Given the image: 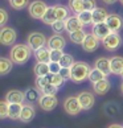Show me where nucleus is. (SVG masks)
<instances>
[{
  "label": "nucleus",
  "instance_id": "2",
  "mask_svg": "<svg viewBox=\"0 0 123 128\" xmlns=\"http://www.w3.org/2000/svg\"><path fill=\"white\" fill-rule=\"evenodd\" d=\"M72 77L70 80H73L74 83H82L85 79H89V74L91 72V68L87 62L83 61H78L75 62L72 68Z\"/></svg>",
  "mask_w": 123,
  "mask_h": 128
},
{
  "label": "nucleus",
  "instance_id": "24",
  "mask_svg": "<svg viewBox=\"0 0 123 128\" xmlns=\"http://www.w3.org/2000/svg\"><path fill=\"white\" fill-rule=\"evenodd\" d=\"M33 72H35L36 77H46V75L50 74V70H49V64H45V62H37L33 68Z\"/></svg>",
  "mask_w": 123,
  "mask_h": 128
},
{
  "label": "nucleus",
  "instance_id": "26",
  "mask_svg": "<svg viewBox=\"0 0 123 128\" xmlns=\"http://www.w3.org/2000/svg\"><path fill=\"white\" fill-rule=\"evenodd\" d=\"M87 33L85 32L83 29L81 30H75L73 33H69V40L73 42V44H78V45H82L85 38H86Z\"/></svg>",
  "mask_w": 123,
  "mask_h": 128
},
{
  "label": "nucleus",
  "instance_id": "36",
  "mask_svg": "<svg viewBox=\"0 0 123 128\" xmlns=\"http://www.w3.org/2000/svg\"><path fill=\"white\" fill-rule=\"evenodd\" d=\"M9 114V103L4 99L0 102V119H7Z\"/></svg>",
  "mask_w": 123,
  "mask_h": 128
},
{
  "label": "nucleus",
  "instance_id": "35",
  "mask_svg": "<svg viewBox=\"0 0 123 128\" xmlns=\"http://www.w3.org/2000/svg\"><path fill=\"white\" fill-rule=\"evenodd\" d=\"M52 26V30H53L56 34H61L64 30H66V25H65V20H57Z\"/></svg>",
  "mask_w": 123,
  "mask_h": 128
},
{
  "label": "nucleus",
  "instance_id": "41",
  "mask_svg": "<svg viewBox=\"0 0 123 128\" xmlns=\"http://www.w3.org/2000/svg\"><path fill=\"white\" fill-rule=\"evenodd\" d=\"M62 66L60 65V62H49V70L50 74H60Z\"/></svg>",
  "mask_w": 123,
  "mask_h": 128
},
{
  "label": "nucleus",
  "instance_id": "12",
  "mask_svg": "<svg viewBox=\"0 0 123 128\" xmlns=\"http://www.w3.org/2000/svg\"><path fill=\"white\" fill-rule=\"evenodd\" d=\"M46 46L50 49V50H62L65 46H66V40L64 38L61 34H54L50 36L48 38V42H46Z\"/></svg>",
  "mask_w": 123,
  "mask_h": 128
},
{
  "label": "nucleus",
  "instance_id": "38",
  "mask_svg": "<svg viewBox=\"0 0 123 128\" xmlns=\"http://www.w3.org/2000/svg\"><path fill=\"white\" fill-rule=\"evenodd\" d=\"M57 91H58V87H56L54 84L49 83L48 86H45L44 88L41 90V94L42 95H56Z\"/></svg>",
  "mask_w": 123,
  "mask_h": 128
},
{
  "label": "nucleus",
  "instance_id": "28",
  "mask_svg": "<svg viewBox=\"0 0 123 128\" xmlns=\"http://www.w3.org/2000/svg\"><path fill=\"white\" fill-rule=\"evenodd\" d=\"M68 7L74 15H79L83 9V0H69L68 2Z\"/></svg>",
  "mask_w": 123,
  "mask_h": 128
},
{
  "label": "nucleus",
  "instance_id": "48",
  "mask_svg": "<svg viewBox=\"0 0 123 128\" xmlns=\"http://www.w3.org/2000/svg\"><path fill=\"white\" fill-rule=\"evenodd\" d=\"M120 77H122V78H123V72H122V74H120Z\"/></svg>",
  "mask_w": 123,
  "mask_h": 128
},
{
  "label": "nucleus",
  "instance_id": "8",
  "mask_svg": "<svg viewBox=\"0 0 123 128\" xmlns=\"http://www.w3.org/2000/svg\"><path fill=\"white\" fill-rule=\"evenodd\" d=\"M77 98H78L79 103H81L82 110H85V111L91 110L94 107V104H95V96L90 91H81L77 95Z\"/></svg>",
  "mask_w": 123,
  "mask_h": 128
},
{
  "label": "nucleus",
  "instance_id": "22",
  "mask_svg": "<svg viewBox=\"0 0 123 128\" xmlns=\"http://www.w3.org/2000/svg\"><path fill=\"white\" fill-rule=\"evenodd\" d=\"M21 111H23V104L21 103H9L8 118L11 120H20Z\"/></svg>",
  "mask_w": 123,
  "mask_h": 128
},
{
  "label": "nucleus",
  "instance_id": "4",
  "mask_svg": "<svg viewBox=\"0 0 123 128\" xmlns=\"http://www.w3.org/2000/svg\"><path fill=\"white\" fill-rule=\"evenodd\" d=\"M122 44H123L122 36L119 34V33H116V32H111L110 34L106 37V38L102 40L103 48H105L106 50H108V52H115V50H118V49L122 46Z\"/></svg>",
  "mask_w": 123,
  "mask_h": 128
},
{
  "label": "nucleus",
  "instance_id": "6",
  "mask_svg": "<svg viewBox=\"0 0 123 128\" xmlns=\"http://www.w3.org/2000/svg\"><path fill=\"white\" fill-rule=\"evenodd\" d=\"M17 38V32L12 26H3L0 29V44L4 46H13Z\"/></svg>",
  "mask_w": 123,
  "mask_h": 128
},
{
  "label": "nucleus",
  "instance_id": "13",
  "mask_svg": "<svg viewBox=\"0 0 123 128\" xmlns=\"http://www.w3.org/2000/svg\"><path fill=\"white\" fill-rule=\"evenodd\" d=\"M65 25H66V32L68 33H73L75 30H81L83 29V24L81 22V20L78 18L77 15L69 16L65 20Z\"/></svg>",
  "mask_w": 123,
  "mask_h": 128
},
{
  "label": "nucleus",
  "instance_id": "40",
  "mask_svg": "<svg viewBox=\"0 0 123 128\" xmlns=\"http://www.w3.org/2000/svg\"><path fill=\"white\" fill-rule=\"evenodd\" d=\"M97 8V2L95 0H83V9L85 11H94Z\"/></svg>",
  "mask_w": 123,
  "mask_h": 128
},
{
  "label": "nucleus",
  "instance_id": "14",
  "mask_svg": "<svg viewBox=\"0 0 123 128\" xmlns=\"http://www.w3.org/2000/svg\"><path fill=\"white\" fill-rule=\"evenodd\" d=\"M91 33L93 34H95L99 40H103L106 38V37L111 33L110 28L106 22H99V24H93V28H91Z\"/></svg>",
  "mask_w": 123,
  "mask_h": 128
},
{
  "label": "nucleus",
  "instance_id": "23",
  "mask_svg": "<svg viewBox=\"0 0 123 128\" xmlns=\"http://www.w3.org/2000/svg\"><path fill=\"white\" fill-rule=\"evenodd\" d=\"M41 21L44 22V24H46V25H53L54 22L57 21V16H56V9H54V6L48 7V9H46V12H45L44 17L41 18Z\"/></svg>",
  "mask_w": 123,
  "mask_h": 128
},
{
  "label": "nucleus",
  "instance_id": "9",
  "mask_svg": "<svg viewBox=\"0 0 123 128\" xmlns=\"http://www.w3.org/2000/svg\"><path fill=\"white\" fill-rule=\"evenodd\" d=\"M57 104H58V99L56 95H42L41 94V96L39 99V106L41 110H44V111H53L56 107H57Z\"/></svg>",
  "mask_w": 123,
  "mask_h": 128
},
{
  "label": "nucleus",
  "instance_id": "21",
  "mask_svg": "<svg viewBox=\"0 0 123 128\" xmlns=\"http://www.w3.org/2000/svg\"><path fill=\"white\" fill-rule=\"evenodd\" d=\"M94 68L99 69L101 72H103L106 75L111 74V69H110V58H106V57H99L98 60H95Z\"/></svg>",
  "mask_w": 123,
  "mask_h": 128
},
{
  "label": "nucleus",
  "instance_id": "18",
  "mask_svg": "<svg viewBox=\"0 0 123 128\" xmlns=\"http://www.w3.org/2000/svg\"><path fill=\"white\" fill-rule=\"evenodd\" d=\"M110 69L111 74L120 75L123 72V57L120 56H114L110 58Z\"/></svg>",
  "mask_w": 123,
  "mask_h": 128
},
{
  "label": "nucleus",
  "instance_id": "30",
  "mask_svg": "<svg viewBox=\"0 0 123 128\" xmlns=\"http://www.w3.org/2000/svg\"><path fill=\"white\" fill-rule=\"evenodd\" d=\"M54 9H56L57 20H66L69 17V7H65L62 4H56Z\"/></svg>",
  "mask_w": 123,
  "mask_h": 128
},
{
  "label": "nucleus",
  "instance_id": "46",
  "mask_svg": "<svg viewBox=\"0 0 123 128\" xmlns=\"http://www.w3.org/2000/svg\"><path fill=\"white\" fill-rule=\"evenodd\" d=\"M120 91H122V94H123V82H122V84H120Z\"/></svg>",
  "mask_w": 123,
  "mask_h": 128
},
{
  "label": "nucleus",
  "instance_id": "47",
  "mask_svg": "<svg viewBox=\"0 0 123 128\" xmlns=\"http://www.w3.org/2000/svg\"><path fill=\"white\" fill-rule=\"evenodd\" d=\"M119 2H120V4H122V6H123V0H119Z\"/></svg>",
  "mask_w": 123,
  "mask_h": 128
},
{
  "label": "nucleus",
  "instance_id": "20",
  "mask_svg": "<svg viewBox=\"0 0 123 128\" xmlns=\"http://www.w3.org/2000/svg\"><path fill=\"white\" fill-rule=\"evenodd\" d=\"M108 15H110V13L106 11V8H99V7H97V8L93 11V21H94V24L106 22Z\"/></svg>",
  "mask_w": 123,
  "mask_h": 128
},
{
  "label": "nucleus",
  "instance_id": "43",
  "mask_svg": "<svg viewBox=\"0 0 123 128\" xmlns=\"http://www.w3.org/2000/svg\"><path fill=\"white\" fill-rule=\"evenodd\" d=\"M60 75L65 80L70 79V77H72V69H70V68H62V69H61V72H60Z\"/></svg>",
  "mask_w": 123,
  "mask_h": 128
},
{
  "label": "nucleus",
  "instance_id": "34",
  "mask_svg": "<svg viewBox=\"0 0 123 128\" xmlns=\"http://www.w3.org/2000/svg\"><path fill=\"white\" fill-rule=\"evenodd\" d=\"M74 64H75V61L73 58V56L68 54V53H65L62 56V58H61V61H60V65L62 66V68H72Z\"/></svg>",
  "mask_w": 123,
  "mask_h": 128
},
{
  "label": "nucleus",
  "instance_id": "1",
  "mask_svg": "<svg viewBox=\"0 0 123 128\" xmlns=\"http://www.w3.org/2000/svg\"><path fill=\"white\" fill-rule=\"evenodd\" d=\"M32 52L33 50L27 44H16L9 50V58L16 65H24L29 61Z\"/></svg>",
  "mask_w": 123,
  "mask_h": 128
},
{
  "label": "nucleus",
  "instance_id": "10",
  "mask_svg": "<svg viewBox=\"0 0 123 128\" xmlns=\"http://www.w3.org/2000/svg\"><path fill=\"white\" fill-rule=\"evenodd\" d=\"M106 24L108 25L111 32L119 33V30L123 28V17L118 13H110L106 20Z\"/></svg>",
  "mask_w": 123,
  "mask_h": 128
},
{
  "label": "nucleus",
  "instance_id": "27",
  "mask_svg": "<svg viewBox=\"0 0 123 128\" xmlns=\"http://www.w3.org/2000/svg\"><path fill=\"white\" fill-rule=\"evenodd\" d=\"M13 68V62L11 61V58H6L2 57L0 58V74L2 75H7Z\"/></svg>",
  "mask_w": 123,
  "mask_h": 128
},
{
  "label": "nucleus",
  "instance_id": "25",
  "mask_svg": "<svg viewBox=\"0 0 123 128\" xmlns=\"http://www.w3.org/2000/svg\"><path fill=\"white\" fill-rule=\"evenodd\" d=\"M25 100H28L29 103H33V102H39V99L41 96V91L37 87H28L25 90Z\"/></svg>",
  "mask_w": 123,
  "mask_h": 128
},
{
  "label": "nucleus",
  "instance_id": "31",
  "mask_svg": "<svg viewBox=\"0 0 123 128\" xmlns=\"http://www.w3.org/2000/svg\"><path fill=\"white\" fill-rule=\"evenodd\" d=\"M78 18L81 20V22L83 24V26H86V25H91L94 24V21H93V12L91 11H82L79 15H77Z\"/></svg>",
  "mask_w": 123,
  "mask_h": 128
},
{
  "label": "nucleus",
  "instance_id": "44",
  "mask_svg": "<svg viewBox=\"0 0 123 128\" xmlns=\"http://www.w3.org/2000/svg\"><path fill=\"white\" fill-rule=\"evenodd\" d=\"M105 4H107V6H111V4H114V3H116L118 0H102Z\"/></svg>",
  "mask_w": 123,
  "mask_h": 128
},
{
  "label": "nucleus",
  "instance_id": "3",
  "mask_svg": "<svg viewBox=\"0 0 123 128\" xmlns=\"http://www.w3.org/2000/svg\"><path fill=\"white\" fill-rule=\"evenodd\" d=\"M46 42H48V38H46L45 34L41 32H32L27 37V45L29 46L33 52H36L40 48H44L46 45Z\"/></svg>",
  "mask_w": 123,
  "mask_h": 128
},
{
  "label": "nucleus",
  "instance_id": "37",
  "mask_svg": "<svg viewBox=\"0 0 123 128\" xmlns=\"http://www.w3.org/2000/svg\"><path fill=\"white\" fill-rule=\"evenodd\" d=\"M49 84V79H48V75L46 77H36V82H35V86L37 87L41 91L45 86Z\"/></svg>",
  "mask_w": 123,
  "mask_h": 128
},
{
  "label": "nucleus",
  "instance_id": "7",
  "mask_svg": "<svg viewBox=\"0 0 123 128\" xmlns=\"http://www.w3.org/2000/svg\"><path fill=\"white\" fill-rule=\"evenodd\" d=\"M64 111L68 115H72V116L78 115L82 111V107H81V103H79L78 98L77 96H68L64 100Z\"/></svg>",
  "mask_w": 123,
  "mask_h": 128
},
{
  "label": "nucleus",
  "instance_id": "16",
  "mask_svg": "<svg viewBox=\"0 0 123 128\" xmlns=\"http://www.w3.org/2000/svg\"><path fill=\"white\" fill-rule=\"evenodd\" d=\"M110 88H111V82L107 78L93 83V90L97 95H105V94H107L110 91Z\"/></svg>",
  "mask_w": 123,
  "mask_h": 128
},
{
  "label": "nucleus",
  "instance_id": "17",
  "mask_svg": "<svg viewBox=\"0 0 123 128\" xmlns=\"http://www.w3.org/2000/svg\"><path fill=\"white\" fill-rule=\"evenodd\" d=\"M36 115L35 107L31 103L23 104V111H21V116H20V122L23 123H29Z\"/></svg>",
  "mask_w": 123,
  "mask_h": 128
},
{
  "label": "nucleus",
  "instance_id": "32",
  "mask_svg": "<svg viewBox=\"0 0 123 128\" xmlns=\"http://www.w3.org/2000/svg\"><path fill=\"white\" fill-rule=\"evenodd\" d=\"M29 0H9V6L11 8L16 9V11H20V9H24L29 6Z\"/></svg>",
  "mask_w": 123,
  "mask_h": 128
},
{
  "label": "nucleus",
  "instance_id": "33",
  "mask_svg": "<svg viewBox=\"0 0 123 128\" xmlns=\"http://www.w3.org/2000/svg\"><path fill=\"white\" fill-rule=\"evenodd\" d=\"M48 79H49V83L54 84V86L58 87V88L65 83V79L61 77L60 74H49V75H48Z\"/></svg>",
  "mask_w": 123,
  "mask_h": 128
},
{
  "label": "nucleus",
  "instance_id": "45",
  "mask_svg": "<svg viewBox=\"0 0 123 128\" xmlns=\"http://www.w3.org/2000/svg\"><path fill=\"white\" fill-rule=\"evenodd\" d=\"M107 128H123V126H120V124H110Z\"/></svg>",
  "mask_w": 123,
  "mask_h": 128
},
{
  "label": "nucleus",
  "instance_id": "42",
  "mask_svg": "<svg viewBox=\"0 0 123 128\" xmlns=\"http://www.w3.org/2000/svg\"><path fill=\"white\" fill-rule=\"evenodd\" d=\"M7 21H8V13L4 8H2L0 9V25H2V28L6 26Z\"/></svg>",
  "mask_w": 123,
  "mask_h": 128
},
{
  "label": "nucleus",
  "instance_id": "5",
  "mask_svg": "<svg viewBox=\"0 0 123 128\" xmlns=\"http://www.w3.org/2000/svg\"><path fill=\"white\" fill-rule=\"evenodd\" d=\"M48 6L42 2V0H33V2L28 6V12H29V16L32 18H36V20H41L44 17Z\"/></svg>",
  "mask_w": 123,
  "mask_h": 128
},
{
  "label": "nucleus",
  "instance_id": "29",
  "mask_svg": "<svg viewBox=\"0 0 123 128\" xmlns=\"http://www.w3.org/2000/svg\"><path fill=\"white\" fill-rule=\"evenodd\" d=\"M105 78H107V75L103 73V72H101L99 69H97V68H93L90 74H89V80H90L91 83L99 82V80H102V79H105Z\"/></svg>",
  "mask_w": 123,
  "mask_h": 128
},
{
  "label": "nucleus",
  "instance_id": "11",
  "mask_svg": "<svg viewBox=\"0 0 123 128\" xmlns=\"http://www.w3.org/2000/svg\"><path fill=\"white\" fill-rule=\"evenodd\" d=\"M99 40L95 34H93V33H87L86 38H85L83 44H82V49L85 52H87V53H93V52H95L99 46Z\"/></svg>",
  "mask_w": 123,
  "mask_h": 128
},
{
  "label": "nucleus",
  "instance_id": "15",
  "mask_svg": "<svg viewBox=\"0 0 123 128\" xmlns=\"http://www.w3.org/2000/svg\"><path fill=\"white\" fill-rule=\"evenodd\" d=\"M6 100L8 103H24L25 100V92L20 91V90H9L6 94Z\"/></svg>",
  "mask_w": 123,
  "mask_h": 128
},
{
  "label": "nucleus",
  "instance_id": "19",
  "mask_svg": "<svg viewBox=\"0 0 123 128\" xmlns=\"http://www.w3.org/2000/svg\"><path fill=\"white\" fill-rule=\"evenodd\" d=\"M35 58L37 62H45L49 64L50 62V49L48 46H44V48H40L35 52Z\"/></svg>",
  "mask_w": 123,
  "mask_h": 128
},
{
  "label": "nucleus",
  "instance_id": "39",
  "mask_svg": "<svg viewBox=\"0 0 123 128\" xmlns=\"http://www.w3.org/2000/svg\"><path fill=\"white\" fill-rule=\"evenodd\" d=\"M65 53L62 50H50V62H60Z\"/></svg>",
  "mask_w": 123,
  "mask_h": 128
}]
</instances>
